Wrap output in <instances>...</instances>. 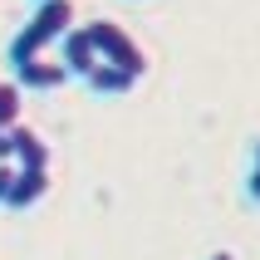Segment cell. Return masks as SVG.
<instances>
[{"label": "cell", "instance_id": "6da1fadb", "mask_svg": "<svg viewBox=\"0 0 260 260\" xmlns=\"http://www.w3.org/2000/svg\"><path fill=\"white\" fill-rule=\"evenodd\" d=\"M74 29V0H40V10L29 15V25L20 29L10 40V69H20V64H29V59H40L49 44H59L64 35Z\"/></svg>", "mask_w": 260, "mask_h": 260}, {"label": "cell", "instance_id": "7a4b0ae2", "mask_svg": "<svg viewBox=\"0 0 260 260\" xmlns=\"http://www.w3.org/2000/svg\"><path fill=\"white\" fill-rule=\"evenodd\" d=\"M88 40L99 44V54H103V64H118V69H128V74H138L143 79L147 74V54H143V44L133 40L123 25H113V20H88Z\"/></svg>", "mask_w": 260, "mask_h": 260}, {"label": "cell", "instance_id": "3957f363", "mask_svg": "<svg viewBox=\"0 0 260 260\" xmlns=\"http://www.w3.org/2000/svg\"><path fill=\"white\" fill-rule=\"evenodd\" d=\"M59 64L69 69V79H88V74L103 64V54H99V44L88 40V29L84 25H74L64 40H59Z\"/></svg>", "mask_w": 260, "mask_h": 260}, {"label": "cell", "instance_id": "277c9868", "mask_svg": "<svg viewBox=\"0 0 260 260\" xmlns=\"http://www.w3.org/2000/svg\"><path fill=\"white\" fill-rule=\"evenodd\" d=\"M44 197H49V167H29V172L20 167L10 197H5V211H29V206H40Z\"/></svg>", "mask_w": 260, "mask_h": 260}, {"label": "cell", "instance_id": "5b68a950", "mask_svg": "<svg viewBox=\"0 0 260 260\" xmlns=\"http://www.w3.org/2000/svg\"><path fill=\"white\" fill-rule=\"evenodd\" d=\"M64 79H69V69H64L59 59H49V54H40V59H29V64L15 69V84H20V88H40V93L59 88Z\"/></svg>", "mask_w": 260, "mask_h": 260}, {"label": "cell", "instance_id": "8992f818", "mask_svg": "<svg viewBox=\"0 0 260 260\" xmlns=\"http://www.w3.org/2000/svg\"><path fill=\"white\" fill-rule=\"evenodd\" d=\"M10 143H15V167H25V172L29 167H49V143L35 128H25V123L10 128Z\"/></svg>", "mask_w": 260, "mask_h": 260}, {"label": "cell", "instance_id": "52a82bcc", "mask_svg": "<svg viewBox=\"0 0 260 260\" xmlns=\"http://www.w3.org/2000/svg\"><path fill=\"white\" fill-rule=\"evenodd\" d=\"M84 84L93 88V93H103V99H118V93H133V88H138V74L118 69V64H99Z\"/></svg>", "mask_w": 260, "mask_h": 260}, {"label": "cell", "instance_id": "ba28073f", "mask_svg": "<svg viewBox=\"0 0 260 260\" xmlns=\"http://www.w3.org/2000/svg\"><path fill=\"white\" fill-rule=\"evenodd\" d=\"M20 103H25V88L15 84H5V79H0V128L10 133V128H20Z\"/></svg>", "mask_w": 260, "mask_h": 260}, {"label": "cell", "instance_id": "9c48e42d", "mask_svg": "<svg viewBox=\"0 0 260 260\" xmlns=\"http://www.w3.org/2000/svg\"><path fill=\"white\" fill-rule=\"evenodd\" d=\"M246 197L260 206V143H255V162H250V172H246Z\"/></svg>", "mask_w": 260, "mask_h": 260}, {"label": "cell", "instance_id": "30bf717a", "mask_svg": "<svg viewBox=\"0 0 260 260\" xmlns=\"http://www.w3.org/2000/svg\"><path fill=\"white\" fill-rule=\"evenodd\" d=\"M15 162H0V206H5V197H10V187H15Z\"/></svg>", "mask_w": 260, "mask_h": 260}, {"label": "cell", "instance_id": "8fae6325", "mask_svg": "<svg viewBox=\"0 0 260 260\" xmlns=\"http://www.w3.org/2000/svg\"><path fill=\"white\" fill-rule=\"evenodd\" d=\"M0 162H15V143H10V133L0 128Z\"/></svg>", "mask_w": 260, "mask_h": 260}, {"label": "cell", "instance_id": "7c38bea8", "mask_svg": "<svg viewBox=\"0 0 260 260\" xmlns=\"http://www.w3.org/2000/svg\"><path fill=\"white\" fill-rule=\"evenodd\" d=\"M211 260H236V255H231V250H216V255H211Z\"/></svg>", "mask_w": 260, "mask_h": 260}]
</instances>
